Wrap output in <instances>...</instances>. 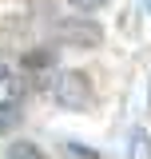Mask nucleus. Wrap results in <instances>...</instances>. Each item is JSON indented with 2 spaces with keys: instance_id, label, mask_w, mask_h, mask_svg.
I'll list each match as a JSON object with an SVG mask.
<instances>
[{
  "instance_id": "nucleus-1",
  "label": "nucleus",
  "mask_w": 151,
  "mask_h": 159,
  "mask_svg": "<svg viewBox=\"0 0 151 159\" xmlns=\"http://www.w3.org/2000/svg\"><path fill=\"white\" fill-rule=\"evenodd\" d=\"M52 99L68 111H84V107H92V80L84 72H60L52 80Z\"/></svg>"
},
{
  "instance_id": "nucleus-2",
  "label": "nucleus",
  "mask_w": 151,
  "mask_h": 159,
  "mask_svg": "<svg viewBox=\"0 0 151 159\" xmlns=\"http://www.w3.org/2000/svg\"><path fill=\"white\" fill-rule=\"evenodd\" d=\"M56 40L68 48H99L103 44V28L88 16H68L56 24Z\"/></svg>"
},
{
  "instance_id": "nucleus-3",
  "label": "nucleus",
  "mask_w": 151,
  "mask_h": 159,
  "mask_svg": "<svg viewBox=\"0 0 151 159\" xmlns=\"http://www.w3.org/2000/svg\"><path fill=\"white\" fill-rule=\"evenodd\" d=\"M16 123H20V107L12 99H4V103H0V131H12Z\"/></svg>"
},
{
  "instance_id": "nucleus-4",
  "label": "nucleus",
  "mask_w": 151,
  "mask_h": 159,
  "mask_svg": "<svg viewBox=\"0 0 151 159\" xmlns=\"http://www.w3.org/2000/svg\"><path fill=\"white\" fill-rule=\"evenodd\" d=\"M8 159H40V147L20 139V143H12V147H8Z\"/></svg>"
},
{
  "instance_id": "nucleus-5",
  "label": "nucleus",
  "mask_w": 151,
  "mask_h": 159,
  "mask_svg": "<svg viewBox=\"0 0 151 159\" xmlns=\"http://www.w3.org/2000/svg\"><path fill=\"white\" fill-rule=\"evenodd\" d=\"M24 64H28V68H52V64H56V52H52V48H48V52H28Z\"/></svg>"
},
{
  "instance_id": "nucleus-6",
  "label": "nucleus",
  "mask_w": 151,
  "mask_h": 159,
  "mask_svg": "<svg viewBox=\"0 0 151 159\" xmlns=\"http://www.w3.org/2000/svg\"><path fill=\"white\" fill-rule=\"evenodd\" d=\"M72 8H80V12H95V8H103L108 0H68Z\"/></svg>"
},
{
  "instance_id": "nucleus-7",
  "label": "nucleus",
  "mask_w": 151,
  "mask_h": 159,
  "mask_svg": "<svg viewBox=\"0 0 151 159\" xmlns=\"http://www.w3.org/2000/svg\"><path fill=\"white\" fill-rule=\"evenodd\" d=\"M0 80H8V68H4V64H0Z\"/></svg>"
},
{
  "instance_id": "nucleus-8",
  "label": "nucleus",
  "mask_w": 151,
  "mask_h": 159,
  "mask_svg": "<svg viewBox=\"0 0 151 159\" xmlns=\"http://www.w3.org/2000/svg\"><path fill=\"white\" fill-rule=\"evenodd\" d=\"M147 4H151V0H147Z\"/></svg>"
}]
</instances>
